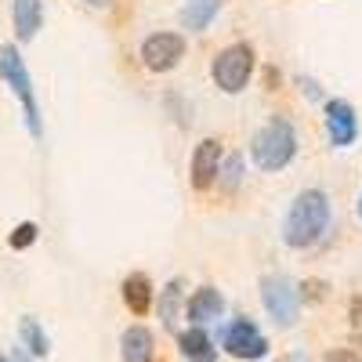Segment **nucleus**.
Listing matches in <instances>:
<instances>
[{
    "mask_svg": "<svg viewBox=\"0 0 362 362\" xmlns=\"http://www.w3.org/2000/svg\"><path fill=\"white\" fill-rule=\"evenodd\" d=\"M0 80L11 87V95L22 102V112H25V127L33 138L44 134V124H40V109H37V95H33V80H29V69L22 62V54L15 44H4L0 47Z\"/></svg>",
    "mask_w": 362,
    "mask_h": 362,
    "instance_id": "nucleus-3",
    "label": "nucleus"
},
{
    "mask_svg": "<svg viewBox=\"0 0 362 362\" xmlns=\"http://www.w3.org/2000/svg\"><path fill=\"white\" fill-rule=\"evenodd\" d=\"M279 362H308L305 355H286V358H279Z\"/></svg>",
    "mask_w": 362,
    "mask_h": 362,
    "instance_id": "nucleus-25",
    "label": "nucleus"
},
{
    "mask_svg": "<svg viewBox=\"0 0 362 362\" xmlns=\"http://www.w3.org/2000/svg\"><path fill=\"white\" fill-rule=\"evenodd\" d=\"M83 4H90V8H109V0H83Z\"/></svg>",
    "mask_w": 362,
    "mask_h": 362,
    "instance_id": "nucleus-24",
    "label": "nucleus"
},
{
    "mask_svg": "<svg viewBox=\"0 0 362 362\" xmlns=\"http://www.w3.org/2000/svg\"><path fill=\"white\" fill-rule=\"evenodd\" d=\"M225 0H189L185 8H181V25L192 29V33H203V29L218 18Z\"/></svg>",
    "mask_w": 362,
    "mask_h": 362,
    "instance_id": "nucleus-15",
    "label": "nucleus"
},
{
    "mask_svg": "<svg viewBox=\"0 0 362 362\" xmlns=\"http://www.w3.org/2000/svg\"><path fill=\"white\" fill-rule=\"evenodd\" d=\"M300 87H305V95H308V98H322V87H315V80L300 76Z\"/></svg>",
    "mask_w": 362,
    "mask_h": 362,
    "instance_id": "nucleus-23",
    "label": "nucleus"
},
{
    "mask_svg": "<svg viewBox=\"0 0 362 362\" xmlns=\"http://www.w3.org/2000/svg\"><path fill=\"white\" fill-rule=\"evenodd\" d=\"M218 167H221V141L218 138H203L192 153V189L203 192L218 181Z\"/></svg>",
    "mask_w": 362,
    "mask_h": 362,
    "instance_id": "nucleus-9",
    "label": "nucleus"
},
{
    "mask_svg": "<svg viewBox=\"0 0 362 362\" xmlns=\"http://www.w3.org/2000/svg\"><path fill=\"white\" fill-rule=\"evenodd\" d=\"M297 293H300V300H322L326 297V283L322 279H308V283L297 286Z\"/></svg>",
    "mask_w": 362,
    "mask_h": 362,
    "instance_id": "nucleus-20",
    "label": "nucleus"
},
{
    "mask_svg": "<svg viewBox=\"0 0 362 362\" xmlns=\"http://www.w3.org/2000/svg\"><path fill=\"white\" fill-rule=\"evenodd\" d=\"M218 174H221V181H225V189H235V185H239V174H243V160L232 153V156L225 160V167H218Z\"/></svg>",
    "mask_w": 362,
    "mask_h": 362,
    "instance_id": "nucleus-19",
    "label": "nucleus"
},
{
    "mask_svg": "<svg viewBox=\"0 0 362 362\" xmlns=\"http://www.w3.org/2000/svg\"><path fill=\"white\" fill-rule=\"evenodd\" d=\"M15 362H29V358H25V355H18V358H15Z\"/></svg>",
    "mask_w": 362,
    "mask_h": 362,
    "instance_id": "nucleus-28",
    "label": "nucleus"
},
{
    "mask_svg": "<svg viewBox=\"0 0 362 362\" xmlns=\"http://www.w3.org/2000/svg\"><path fill=\"white\" fill-rule=\"evenodd\" d=\"M261 300H264L268 315L276 319L279 326H293L297 315H300L297 283H290L286 276H264V279H261Z\"/></svg>",
    "mask_w": 362,
    "mask_h": 362,
    "instance_id": "nucleus-5",
    "label": "nucleus"
},
{
    "mask_svg": "<svg viewBox=\"0 0 362 362\" xmlns=\"http://www.w3.org/2000/svg\"><path fill=\"white\" fill-rule=\"evenodd\" d=\"M221 315H225V297H221V290H214V286L196 290V297L189 300V319H192V326H206V322H214V319H221Z\"/></svg>",
    "mask_w": 362,
    "mask_h": 362,
    "instance_id": "nucleus-11",
    "label": "nucleus"
},
{
    "mask_svg": "<svg viewBox=\"0 0 362 362\" xmlns=\"http://www.w3.org/2000/svg\"><path fill=\"white\" fill-rule=\"evenodd\" d=\"M0 362H15V358H11V355H0Z\"/></svg>",
    "mask_w": 362,
    "mask_h": 362,
    "instance_id": "nucleus-26",
    "label": "nucleus"
},
{
    "mask_svg": "<svg viewBox=\"0 0 362 362\" xmlns=\"http://www.w3.org/2000/svg\"><path fill=\"white\" fill-rule=\"evenodd\" d=\"M18 341H22V348L33 355V358H44V355L51 351V341H47V334H44V326H40L33 315H25V319L18 322Z\"/></svg>",
    "mask_w": 362,
    "mask_h": 362,
    "instance_id": "nucleus-16",
    "label": "nucleus"
},
{
    "mask_svg": "<svg viewBox=\"0 0 362 362\" xmlns=\"http://www.w3.org/2000/svg\"><path fill=\"white\" fill-rule=\"evenodd\" d=\"M348 319H351L355 326H362V293H355V297L348 300Z\"/></svg>",
    "mask_w": 362,
    "mask_h": 362,
    "instance_id": "nucleus-22",
    "label": "nucleus"
},
{
    "mask_svg": "<svg viewBox=\"0 0 362 362\" xmlns=\"http://www.w3.org/2000/svg\"><path fill=\"white\" fill-rule=\"evenodd\" d=\"M329 228V199L319 189H305L297 192V199L290 203L286 218H283V243L293 250H308Z\"/></svg>",
    "mask_w": 362,
    "mask_h": 362,
    "instance_id": "nucleus-1",
    "label": "nucleus"
},
{
    "mask_svg": "<svg viewBox=\"0 0 362 362\" xmlns=\"http://www.w3.org/2000/svg\"><path fill=\"white\" fill-rule=\"evenodd\" d=\"M185 58V37L181 33H153L141 44V62L153 73H170Z\"/></svg>",
    "mask_w": 362,
    "mask_h": 362,
    "instance_id": "nucleus-7",
    "label": "nucleus"
},
{
    "mask_svg": "<svg viewBox=\"0 0 362 362\" xmlns=\"http://www.w3.org/2000/svg\"><path fill=\"white\" fill-rule=\"evenodd\" d=\"M11 18H15V37L18 44L33 40L44 25V0H15L11 4Z\"/></svg>",
    "mask_w": 362,
    "mask_h": 362,
    "instance_id": "nucleus-10",
    "label": "nucleus"
},
{
    "mask_svg": "<svg viewBox=\"0 0 362 362\" xmlns=\"http://www.w3.org/2000/svg\"><path fill=\"white\" fill-rule=\"evenodd\" d=\"M153 348H156V337L148 334L145 326H127L124 337H119V355H124V362H153Z\"/></svg>",
    "mask_w": 362,
    "mask_h": 362,
    "instance_id": "nucleus-13",
    "label": "nucleus"
},
{
    "mask_svg": "<svg viewBox=\"0 0 362 362\" xmlns=\"http://www.w3.org/2000/svg\"><path fill=\"white\" fill-rule=\"evenodd\" d=\"M254 76V47L250 44H232L214 58V83L225 95H239Z\"/></svg>",
    "mask_w": 362,
    "mask_h": 362,
    "instance_id": "nucleus-4",
    "label": "nucleus"
},
{
    "mask_svg": "<svg viewBox=\"0 0 362 362\" xmlns=\"http://www.w3.org/2000/svg\"><path fill=\"white\" fill-rule=\"evenodd\" d=\"M326 362H362V355H355L351 348H334L326 351Z\"/></svg>",
    "mask_w": 362,
    "mask_h": 362,
    "instance_id": "nucleus-21",
    "label": "nucleus"
},
{
    "mask_svg": "<svg viewBox=\"0 0 362 362\" xmlns=\"http://www.w3.org/2000/svg\"><path fill=\"white\" fill-rule=\"evenodd\" d=\"M293 156H297V131H293V124L286 116L268 119L250 141V160L264 174H276V170L290 167Z\"/></svg>",
    "mask_w": 362,
    "mask_h": 362,
    "instance_id": "nucleus-2",
    "label": "nucleus"
},
{
    "mask_svg": "<svg viewBox=\"0 0 362 362\" xmlns=\"http://www.w3.org/2000/svg\"><path fill=\"white\" fill-rule=\"evenodd\" d=\"M177 348H181V355H185L189 362H214V355H218L214 341L206 337V329H203V326L181 329V334H177Z\"/></svg>",
    "mask_w": 362,
    "mask_h": 362,
    "instance_id": "nucleus-14",
    "label": "nucleus"
},
{
    "mask_svg": "<svg viewBox=\"0 0 362 362\" xmlns=\"http://www.w3.org/2000/svg\"><path fill=\"white\" fill-rule=\"evenodd\" d=\"M119 290H124V305H127L131 315H145L153 308V279H148L145 272H131Z\"/></svg>",
    "mask_w": 362,
    "mask_h": 362,
    "instance_id": "nucleus-12",
    "label": "nucleus"
},
{
    "mask_svg": "<svg viewBox=\"0 0 362 362\" xmlns=\"http://www.w3.org/2000/svg\"><path fill=\"white\" fill-rule=\"evenodd\" d=\"M37 232H40V228H37L33 221L15 225V232L8 235V247H11V250H25V247H33V243H37Z\"/></svg>",
    "mask_w": 362,
    "mask_h": 362,
    "instance_id": "nucleus-18",
    "label": "nucleus"
},
{
    "mask_svg": "<svg viewBox=\"0 0 362 362\" xmlns=\"http://www.w3.org/2000/svg\"><path fill=\"white\" fill-rule=\"evenodd\" d=\"M326 134L334 141V148H351L358 138V116L344 98H329L326 102Z\"/></svg>",
    "mask_w": 362,
    "mask_h": 362,
    "instance_id": "nucleus-8",
    "label": "nucleus"
},
{
    "mask_svg": "<svg viewBox=\"0 0 362 362\" xmlns=\"http://www.w3.org/2000/svg\"><path fill=\"white\" fill-rule=\"evenodd\" d=\"M221 344L232 358H243V362H257L268 355V337L250 322V319H232L221 329Z\"/></svg>",
    "mask_w": 362,
    "mask_h": 362,
    "instance_id": "nucleus-6",
    "label": "nucleus"
},
{
    "mask_svg": "<svg viewBox=\"0 0 362 362\" xmlns=\"http://www.w3.org/2000/svg\"><path fill=\"white\" fill-rule=\"evenodd\" d=\"M355 344H358V348H362V334H358V337H355Z\"/></svg>",
    "mask_w": 362,
    "mask_h": 362,
    "instance_id": "nucleus-27",
    "label": "nucleus"
},
{
    "mask_svg": "<svg viewBox=\"0 0 362 362\" xmlns=\"http://www.w3.org/2000/svg\"><path fill=\"white\" fill-rule=\"evenodd\" d=\"M358 218H362V199H358Z\"/></svg>",
    "mask_w": 362,
    "mask_h": 362,
    "instance_id": "nucleus-29",
    "label": "nucleus"
},
{
    "mask_svg": "<svg viewBox=\"0 0 362 362\" xmlns=\"http://www.w3.org/2000/svg\"><path fill=\"white\" fill-rule=\"evenodd\" d=\"M177 308H181V283L170 279V283L163 286V293H160V322H163L167 329H174Z\"/></svg>",
    "mask_w": 362,
    "mask_h": 362,
    "instance_id": "nucleus-17",
    "label": "nucleus"
}]
</instances>
